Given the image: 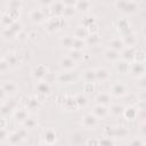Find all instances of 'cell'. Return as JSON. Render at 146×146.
I'll list each match as a JSON object with an SVG mask.
<instances>
[{
  "label": "cell",
  "instance_id": "6da1fadb",
  "mask_svg": "<svg viewBox=\"0 0 146 146\" xmlns=\"http://www.w3.org/2000/svg\"><path fill=\"white\" fill-rule=\"evenodd\" d=\"M115 6L124 14H132L138 9V3L136 1H116Z\"/></svg>",
  "mask_w": 146,
  "mask_h": 146
},
{
  "label": "cell",
  "instance_id": "7a4b0ae2",
  "mask_svg": "<svg viewBox=\"0 0 146 146\" xmlns=\"http://www.w3.org/2000/svg\"><path fill=\"white\" fill-rule=\"evenodd\" d=\"M129 72L133 78H137V79L144 76V74H145V65H144V63H140V62L131 63L130 67H129Z\"/></svg>",
  "mask_w": 146,
  "mask_h": 146
},
{
  "label": "cell",
  "instance_id": "3957f363",
  "mask_svg": "<svg viewBox=\"0 0 146 146\" xmlns=\"http://www.w3.org/2000/svg\"><path fill=\"white\" fill-rule=\"evenodd\" d=\"M128 92V88L122 82H116L111 87V94L116 97H122Z\"/></svg>",
  "mask_w": 146,
  "mask_h": 146
},
{
  "label": "cell",
  "instance_id": "277c9868",
  "mask_svg": "<svg viewBox=\"0 0 146 146\" xmlns=\"http://www.w3.org/2000/svg\"><path fill=\"white\" fill-rule=\"evenodd\" d=\"M97 123H98V119H96L91 113H88L82 117V125L87 129L95 128L97 125Z\"/></svg>",
  "mask_w": 146,
  "mask_h": 146
},
{
  "label": "cell",
  "instance_id": "5b68a950",
  "mask_svg": "<svg viewBox=\"0 0 146 146\" xmlns=\"http://www.w3.org/2000/svg\"><path fill=\"white\" fill-rule=\"evenodd\" d=\"M47 73H48V68L44 65H36L32 71V76L35 80L41 81V80H43V78L46 76Z\"/></svg>",
  "mask_w": 146,
  "mask_h": 146
},
{
  "label": "cell",
  "instance_id": "8992f818",
  "mask_svg": "<svg viewBox=\"0 0 146 146\" xmlns=\"http://www.w3.org/2000/svg\"><path fill=\"white\" fill-rule=\"evenodd\" d=\"M46 17H47V15L42 9H33L30 13V18L34 23H41L46 19Z\"/></svg>",
  "mask_w": 146,
  "mask_h": 146
},
{
  "label": "cell",
  "instance_id": "52a82bcc",
  "mask_svg": "<svg viewBox=\"0 0 146 146\" xmlns=\"http://www.w3.org/2000/svg\"><path fill=\"white\" fill-rule=\"evenodd\" d=\"M96 119H104L107 116L108 114V108L106 106H102V105H96L92 110V113H91Z\"/></svg>",
  "mask_w": 146,
  "mask_h": 146
},
{
  "label": "cell",
  "instance_id": "ba28073f",
  "mask_svg": "<svg viewBox=\"0 0 146 146\" xmlns=\"http://www.w3.org/2000/svg\"><path fill=\"white\" fill-rule=\"evenodd\" d=\"M1 87H2V89L5 90L6 95H9V96L15 95V94L17 92V90H18L17 84H16L15 82H13V81H6Z\"/></svg>",
  "mask_w": 146,
  "mask_h": 146
},
{
  "label": "cell",
  "instance_id": "9c48e42d",
  "mask_svg": "<svg viewBox=\"0 0 146 146\" xmlns=\"http://www.w3.org/2000/svg\"><path fill=\"white\" fill-rule=\"evenodd\" d=\"M135 52H136V49L133 47H127V48H124L120 52V55L122 56V59L123 60L130 63V60L133 59V57H135Z\"/></svg>",
  "mask_w": 146,
  "mask_h": 146
},
{
  "label": "cell",
  "instance_id": "30bf717a",
  "mask_svg": "<svg viewBox=\"0 0 146 146\" xmlns=\"http://www.w3.org/2000/svg\"><path fill=\"white\" fill-rule=\"evenodd\" d=\"M63 24V19L62 17H56V18H51L48 21V25H47V29L48 31L52 32V31H56L58 30Z\"/></svg>",
  "mask_w": 146,
  "mask_h": 146
},
{
  "label": "cell",
  "instance_id": "8fae6325",
  "mask_svg": "<svg viewBox=\"0 0 146 146\" xmlns=\"http://www.w3.org/2000/svg\"><path fill=\"white\" fill-rule=\"evenodd\" d=\"M121 39H122V42H123L124 47L125 46L127 47H133L136 44V41H137V38H136L133 32H130V33H128L125 35H122Z\"/></svg>",
  "mask_w": 146,
  "mask_h": 146
},
{
  "label": "cell",
  "instance_id": "7c38bea8",
  "mask_svg": "<svg viewBox=\"0 0 146 146\" xmlns=\"http://www.w3.org/2000/svg\"><path fill=\"white\" fill-rule=\"evenodd\" d=\"M95 73H96V81L104 82V81H107L110 78V72L104 67H99L95 70Z\"/></svg>",
  "mask_w": 146,
  "mask_h": 146
},
{
  "label": "cell",
  "instance_id": "4fadbf2b",
  "mask_svg": "<svg viewBox=\"0 0 146 146\" xmlns=\"http://www.w3.org/2000/svg\"><path fill=\"white\" fill-rule=\"evenodd\" d=\"M36 91H38V95H42V96H46L50 92V84L47 83L46 81L41 80L38 82L36 84Z\"/></svg>",
  "mask_w": 146,
  "mask_h": 146
},
{
  "label": "cell",
  "instance_id": "5bb4252c",
  "mask_svg": "<svg viewBox=\"0 0 146 146\" xmlns=\"http://www.w3.org/2000/svg\"><path fill=\"white\" fill-rule=\"evenodd\" d=\"M59 64H60V67H62L64 71H71V70L74 68V66H75V62H74L73 59H71L68 56L63 57V58L60 59Z\"/></svg>",
  "mask_w": 146,
  "mask_h": 146
},
{
  "label": "cell",
  "instance_id": "9a60e30c",
  "mask_svg": "<svg viewBox=\"0 0 146 146\" xmlns=\"http://www.w3.org/2000/svg\"><path fill=\"white\" fill-rule=\"evenodd\" d=\"M110 48L113 49V50H115V51L121 52L125 47H124L121 38H114V39H112L110 41Z\"/></svg>",
  "mask_w": 146,
  "mask_h": 146
},
{
  "label": "cell",
  "instance_id": "2e32d148",
  "mask_svg": "<svg viewBox=\"0 0 146 146\" xmlns=\"http://www.w3.org/2000/svg\"><path fill=\"white\" fill-rule=\"evenodd\" d=\"M43 143L48 144V145H52L56 141V132L52 129H47L43 133Z\"/></svg>",
  "mask_w": 146,
  "mask_h": 146
},
{
  "label": "cell",
  "instance_id": "e0dca14e",
  "mask_svg": "<svg viewBox=\"0 0 146 146\" xmlns=\"http://www.w3.org/2000/svg\"><path fill=\"white\" fill-rule=\"evenodd\" d=\"M14 116L16 119V121L23 123L27 117H29V113L25 108H16L14 112Z\"/></svg>",
  "mask_w": 146,
  "mask_h": 146
},
{
  "label": "cell",
  "instance_id": "ac0fdd59",
  "mask_svg": "<svg viewBox=\"0 0 146 146\" xmlns=\"http://www.w3.org/2000/svg\"><path fill=\"white\" fill-rule=\"evenodd\" d=\"M96 102L97 105H102V106H107L111 102V96L107 92H102L96 97Z\"/></svg>",
  "mask_w": 146,
  "mask_h": 146
},
{
  "label": "cell",
  "instance_id": "d6986e66",
  "mask_svg": "<svg viewBox=\"0 0 146 146\" xmlns=\"http://www.w3.org/2000/svg\"><path fill=\"white\" fill-rule=\"evenodd\" d=\"M7 140H8V143H9L10 145L16 146V145H19L24 139L18 135V132H17V131H14V132H11V133H9V135H8Z\"/></svg>",
  "mask_w": 146,
  "mask_h": 146
},
{
  "label": "cell",
  "instance_id": "ffe728a7",
  "mask_svg": "<svg viewBox=\"0 0 146 146\" xmlns=\"http://www.w3.org/2000/svg\"><path fill=\"white\" fill-rule=\"evenodd\" d=\"M74 7H75L76 11H83V13H86V11L90 10L91 3H90L89 1L82 0V1H76V2H74Z\"/></svg>",
  "mask_w": 146,
  "mask_h": 146
},
{
  "label": "cell",
  "instance_id": "44dd1931",
  "mask_svg": "<svg viewBox=\"0 0 146 146\" xmlns=\"http://www.w3.org/2000/svg\"><path fill=\"white\" fill-rule=\"evenodd\" d=\"M50 6H51V7H50V10L52 11V14H55V15H60V14H63L65 3H64V2H60V1H57V2H51Z\"/></svg>",
  "mask_w": 146,
  "mask_h": 146
},
{
  "label": "cell",
  "instance_id": "7402d4cb",
  "mask_svg": "<svg viewBox=\"0 0 146 146\" xmlns=\"http://www.w3.org/2000/svg\"><path fill=\"white\" fill-rule=\"evenodd\" d=\"M104 56H105V58H106L107 60H110V62H115V60L119 59L120 52H119V51H115V50H113V49H111V48H108L107 50H105Z\"/></svg>",
  "mask_w": 146,
  "mask_h": 146
},
{
  "label": "cell",
  "instance_id": "603a6c76",
  "mask_svg": "<svg viewBox=\"0 0 146 146\" xmlns=\"http://www.w3.org/2000/svg\"><path fill=\"white\" fill-rule=\"evenodd\" d=\"M124 108H125V107H124L122 104H112L111 107L108 108V112H110L111 114L117 116V115H122V114H123Z\"/></svg>",
  "mask_w": 146,
  "mask_h": 146
},
{
  "label": "cell",
  "instance_id": "cb8c5ba5",
  "mask_svg": "<svg viewBox=\"0 0 146 146\" xmlns=\"http://www.w3.org/2000/svg\"><path fill=\"white\" fill-rule=\"evenodd\" d=\"M89 34V31L83 27V26H79L75 29L74 31V36L73 38H76V39H81V40H84Z\"/></svg>",
  "mask_w": 146,
  "mask_h": 146
},
{
  "label": "cell",
  "instance_id": "d4e9b609",
  "mask_svg": "<svg viewBox=\"0 0 146 146\" xmlns=\"http://www.w3.org/2000/svg\"><path fill=\"white\" fill-rule=\"evenodd\" d=\"M25 104H26V107H27L29 110H36L41 103L39 102V99L36 98V96H33V97L26 98Z\"/></svg>",
  "mask_w": 146,
  "mask_h": 146
},
{
  "label": "cell",
  "instance_id": "484cf974",
  "mask_svg": "<svg viewBox=\"0 0 146 146\" xmlns=\"http://www.w3.org/2000/svg\"><path fill=\"white\" fill-rule=\"evenodd\" d=\"M83 79L86 82H89V83H94L96 81V73H95V70H87L84 71L83 73Z\"/></svg>",
  "mask_w": 146,
  "mask_h": 146
},
{
  "label": "cell",
  "instance_id": "4316f807",
  "mask_svg": "<svg viewBox=\"0 0 146 146\" xmlns=\"http://www.w3.org/2000/svg\"><path fill=\"white\" fill-rule=\"evenodd\" d=\"M137 114H138V110L136 107H132V106L131 107H128V108H124V112H123V115L127 119H129V120L135 119L137 116Z\"/></svg>",
  "mask_w": 146,
  "mask_h": 146
},
{
  "label": "cell",
  "instance_id": "83f0119b",
  "mask_svg": "<svg viewBox=\"0 0 146 146\" xmlns=\"http://www.w3.org/2000/svg\"><path fill=\"white\" fill-rule=\"evenodd\" d=\"M60 44L66 48V49H72V44H73V36H70V35H66V36H63L60 40H59Z\"/></svg>",
  "mask_w": 146,
  "mask_h": 146
},
{
  "label": "cell",
  "instance_id": "f1b7e54d",
  "mask_svg": "<svg viewBox=\"0 0 146 146\" xmlns=\"http://www.w3.org/2000/svg\"><path fill=\"white\" fill-rule=\"evenodd\" d=\"M15 21L7 14V13H5V14H1V17H0V23L5 26V27H8V26H10L13 23H14Z\"/></svg>",
  "mask_w": 146,
  "mask_h": 146
},
{
  "label": "cell",
  "instance_id": "f546056e",
  "mask_svg": "<svg viewBox=\"0 0 146 146\" xmlns=\"http://www.w3.org/2000/svg\"><path fill=\"white\" fill-rule=\"evenodd\" d=\"M63 106L65 108H67V110H74V108L78 107L74 98H72V97H65V100L63 103Z\"/></svg>",
  "mask_w": 146,
  "mask_h": 146
},
{
  "label": "cell",
  "instance_id": "4dcf8cb0",
  "mask_svg": "<svg viewBox=\"0 0 146 146\" xmlns=\"http://www.w3.org/2000/svg\"><path fill=\"white\" fill-rule=\"evenodd\" d=\"M76 11L75 7H74V3H71V5H65L64 7V10H63V15L65 17H70L72 15H74Z\"/></svg>",
  "mask_w": 146,
  "mask_h": 146
},
{
  "label": "cell",
  "instance_id": "1f68e13d",
  "mask_svg": "<svg viewBox=\"0 0 146 146\" xmlns=\"http://www.w3.org/2000/svg\"><path fill=\"white\" fill-rule=\"evenodd\" d=\"M127 135H128V130L124 127H116V128H114V135H113V137L124 138Z\"/></svg>",
  "mask_w": 146,
  "mask_h": 146
},
{
  "label": "cell",
  "instance_id": "d6a6232c",
  "mask_svg": "<svg viewBox=\"0 0 146 146\" xmlns=\"http://www.w3.org/2000/svg\"><path fill=\"white\" fill-rule=\"evenodd\" d=\"M129 67H130V63L129 62H125V60H121L116 64V68L119 70V72L121 73H127L129 71Z\"/></svg>",
  "mask_w": 146,
  "mask_h": 146
},
{
  "label": "cell",
  "instance_id": "836d02e7",
  "mask_svg": "<svg viewBox=\"0 0 146 146\" xmlns=\"http://www.w3.org/2000/svg\"><path fill=\"white\" fill-rule=\"evenodd\" d=\"M68 57H70L71 59H73L74 62H78V60H80V59L83 57L82 50H75V49H71Z\"/></svg>",
  "mask_w": 146,
  "mask_h": 146
},
{
  "label": "cell",
  "instance_id": "e575fe53",
  "mask_svg": "<svg viewBox=\"0 0 146 146\" xmlns=\"http://www.w3.org/2000/svg\"><path fill=\"white\" fill-rule=\"evenodd\" d=\"M23 125H24V128H25L26 130L33 129V128H35V125H36V120H35L34 117L29 116V117L23 122Z\"/></svg>",
  "mask_w": 146,
  "mask_h": 146
},
{
  "label": "cell",
  "instance_id": "d590c367",
  "mask_svg": "<svg viewBox=\"0 0 146 146\" xmlns=\"http://www.w3.org/2000/svg\"><path fill=\"white\" fill-rule=\"evenodd\" d=\"M98 41H99V38H98L97 33H89L88 36L84 39V42L89 43V44H96V43H98Z\"/></svg>",
  "mask_w": 146,
  "mask_h": 146
},
{
  "label": "cell",
  "instance_id": "8d00e7d4",
  "mask_svg": "<svg viewBox=\"0 0 146 146\" xmlns=\"http://www.w3.org/2000/svg\"><path fill=\"white\" fill-rule=\"evenodd\" d=\"M94 24H96L95 17H92V16H86V17H83V19H82V26L83 27L88 29V27L92 26Z\"/></svg>",
  "mask_w": 146,
  "mask_h": 146
},
{
  "label": "cell",
  "instance_id": "74e56055",
  "mask_svg": "<svg viewBox=\"0 0 146 146\" xmlns=\"http://www.w3.org/2000/svg\"><path fill=\"white\" fill-rule=\"evenodd\" d=\"M84 44H86L84 40L73 38V44H72V49H75V50H82V48L84 47Z\"/></svg>",
  "mask_w": 146,
  "mask_h": 146
},
{
  "label": "cell",
  "instance_id": "f35d334b",
  "mask_svg": "<svg viewBox=\"0 0 146 146\" xmlns=\"http://www.w3.org/2000/svg\"><path fill=\"white\" fill-rule=\"evenodd\" d=\"M74 100H75L78 107H79V106H82V107H83V106H86L87 103H88V99H87V97H86L84 95H78V96H75V97H74Z\"/></svg>",
  "mask_w": 146,
  "mask_h": 146
},
{
  "label": "cell",
  "instance_id": "ab89813d",
  "mask_svg": "<svg viewBox=\"0 0 146 146\" xmlns=\"http://www.w3.org/2000/svg\"><path fill=\"white\" fill-rule=\"evenodd\" d=\"M2 36H3L6 40H13V39H15L16 34H15L9 27H5L3 31H2Z\"/></svg>",
  "mask_w": 146,
  "mask_h": 146
},
{
  "label": "cell",
  "instance_id": "60d3db41",
  "mask_svg": "<svg viewBox=\"0 0 146 146\" xmlns=\"http://www.w3.org/2000/svg\"><path fill=\"white\" fill-rule=\"evenodd\" d=\"M13 112V110L5 103V104H2L1 106H0V115L2 116V117H6V116H8L10 113Z\"/></svg>",
  "mask_w": 146,
  "mask_h": 146
},
{
  "label": "cell",
  "instance_id": "b9f144b4",
  "mask_svg": "<svg viewBox=\"0 0 146 146\" xmlns=\"http://www.w3.org/2000/svg\"><path fill=\"white\" fill-rule=\"evenodd\" d=\"M99 146H114V140L110 137H102L99 138Z\"/></svg>",
  "mask_w": 146,
  "mask_h": 146
},
{
  "label": "cell",
  "instance_id": "7bdbcfd3",
  "mask_svg": "<svg viewBox=\"0 0 146 146\" xmlns=\"http://www.w3.org/2000/svg\"><path fill=\"white\" fill-rule=\"evenodd\" d=\"M6 60H7V63L9 64V66H15V65H17L18 64V57L16 56V55H14V54H10V55H8L6 58H5Z\"/></svg>",
  "mask_w": 146,
  "mask_h": 146
},
{
  "label": "cell",
  "instance_id": "ee69618b",
  "mask_svg": "<svg viewBox=\"0 0 146 146\" xmlns=\"http://www.w3.org/2000/svg\"><path fill=\"white\" fill-rule=\"evenodd\" d=\"M135 62H140V63H144V59H145V52L144 50L141 49H137L136 52H135V57H133Z\"/></svg>",
  "mask_w": 146,
  "mask_h": 146
},
{
  "label": "cell",
  "instance_id": "f6af8a7d",
  "mask_svg": "<svg viewBox=\"0 0 146 146\" xmlns=\"http://www.w3.org/2000/svg\"><path fill=\"white\" fill-rule=\"evenodd\" d=\"M58 80H59L60 82H71V81L73 80V76H72V74H70V73H62V74L58 76Z\"/></svg>",
  "mask_w": 146,
  "mask_h": 146
},
{
  "label": "cell",
  "instance_id": "bcb514c9",
  "mask_svg": "<svg viewBox=\"0 0 146 146\" xmlns=\"http://www.w3.org/2000/svg\"><path fill=\"white\" fill-rule=\"evenodd\" d=\"M103 135L104 137H110V138H113V135H114V128L113 127H105L104 130H103Z\"/></svg>",
  "mask_w": 146,
  "mask_h": 146
},
{
  "label": "cell",
  "instance_id": "7dc6e473",
  "mask_svg": "<svg viewBox=\"0 0 146 146\" xmlns=\"http://www.w3.org/2000/svg\"><path fill=\"white\" fill-rule=\"evenodd\" d=\"M9 64L7 63V60L5 58H2L0 60V73H6L8 70H9Z\"/></svg>",
  "mask_w": 146,
  "mask_h": 146
},
{
  "label": "cell",
  "instance_id": "c3c4849f",
  "mask_svg": "<svg viewBox=\"0 0 146 146\" xmlns=\"http://www.w3.org/2000/svg\"><path fill=\"white\" fill-rule=\"evenodd\" d=\"M21 6H22V3L19 1H10V2H8L9 9H13V10H18L21 8Z\"/></svg>",
  "mask_w": 146,
  "mask_h": 146
},
{
  "label": "cell",
  "instance_id": "681fc988",
  "mask_svg": "<svg viewBox=\"0 0 146 146\" xmlns=\"http://www.w3.org/2000/svg\"><path fill=\"white\" fill-rule=\"evenodd\" d=\"M129 146H144V141L141 138H133L132 140H130Z\"/></svg>",
  "mask_w": 146,
  "mask_h": 146
},
{
  "label": "cell",
  "instance_id": "f907efd6",
  "mask_svg": "<svg viewBox=\"0 0 146 146\" xmlns=\"http://www.w3.org/2000/svg\"><path fill=\"white\" fill-rule=\"evenodd\" d=\"M55 79H56V76H55V75H52L51 73H49V72H48V73L46 74V76L43 78V81H46L47 83H49V84H50V83H52V82L55 81Z\"/></svg>",
  "mask_w": 146,
  "mask_h": 146
},
{
  "label": "cell",
  "instance_id": "816d5d0a",
  "mask_svg": "<svg viewBox=\"0 0 146 146\" xmlns=\"http://www.w3.org/2000/svg\"><path fill=\"white\" fill-rule=\"evenodd\" d=\"M8 131L6 130V129H2V128H0V141H5V140H7V138H8Z\"/></svg>",
  "mask_w": 146,
  "mask_h": 146
},
{
  "label": "cell",
  "instance_id": "f5cc1de1",
  "mask_svg": "<svg viewBox=\"0 0 146 146\" xmlns=\"http://www.w3.org/2000/svg\"><path fill=\"white\" fill-rule=\"evenodd\" d=\"M87 146H99V139L98 138H91L87 141Z\"/></svg>",
  "mask_w": 146,
  "mask_h": 146
},
{
  "label": "cell",
  "instance_id": "db71d44e",
  "mask_svg": "<svg viewBox=\"0 0 146 146\" xmlns=\"http://www.w3.org/2000/svg\"><path fill=\"white\" fill-rule=\"evenodd\" d=\"M83 90L86 92H90L94 90V83H89V82H86L84 86H83Z\"/></svg>",
  "mask_w": 146,
  "mask_h": 146
},
{
  "label": "cell",
  "instance_id": "11a10c76",
  "mask_svg": "<svg viewBox=\"0 0 146 146\" xmlns=\"http://www.w3.org/2000/svg\"><path fill=\"white\" fill-rule=\"evenodd\" d=\"M138 84V87L141 89V90H144L145 88H146V82H145V78L144 76H141V78H139V82L137 83Z\"/></svg>",
  "mask_w": 146,
  "mask_h": 146
},
{
  "label": "cell",
  "instance_id": "9f6ffc18",
  "mask_svg": "<svg viewBox=\"0 0 146 146\" xmlns=\"http://www.w3.org/2000/svg\"><path fill=\"white\" fill-rule=\"evenodd\" d=\"M17 132H18V135L23 138V139H25L26 137H27V130L25 129V128H22V129H19V130H17Z\"/></svg>",
  "mask_w": 146,
  "mask_h": 146
},
{
  "label": "cell",
  "instance_id": "6f0895ef",
  "mask_svg": "<svg viewBox=\"0 0 146 146\" xmlns=\"http://www.w3.org/2000/svg\"><path fill=\"white\" fill-rule=\"evenodd\" d=\"M136 108H137V110H141V111H144V110H145V100H139V102H137V106H136Z\"/></svg>",
  "mask_w": 146,
  "mask_h": 146
},
{
  "label": "cell",
  "instance_id": "680465c9",
  "mask_svg": "<svg viewBox=\"0 0 146 146\" xmlns=\"http://www.w3.org/2000/svg\"><path fill=\"white\" fill-rule=\"evenodd\" d=\"M6 127H7V120L1 116V117H0V128L6 129Z\"/></svg>",
  "mask_w": 146,
  "mask_h": 146
},
{
  "label": "cell",
  "instance_id": "91938a15",
  "mask_svg": "<svg viewBox=\"0 0 146 146\" xmlns=\"http://www.w3.org/2000/svg\"><path fill=\"white\" fill-rule=\"evenodd\" d=\"M6 104L14 111V110H16V103H14L13 100H9V102H6Z\"/></svg>",
  "mask_w": 146,
  "mask_h": 146
},
{
  "label": "cell",
  "instance_id": "94428289",
  "mask_svg": "<svg viewBox=\"0 0 146 146\" xmlns=\"http://www.w3.org/2000/svg\"><path fill=\"white\" fill-rule=\"evenodd\" d=\"M7 95H6V92H5V90L2 89V87H0V100H2V99H5V97H6Z\"/></svg>",
  "mask_w": 146,
  "mask_h": 146
},
{
  "label": "cell",
  "instance_id": "6125c7cd",
  "mask_svg": "<svg viewBox=\"0 0 146 146\" xmlns=\"http://www.w3.org/2000/svg\"><path fill=\"white\" fill-rule=\"evenodd\" d=\"M39 146H51V145H48V144H46V143H42V144H40Z\"/></svg>",
  "mask_w": 146,
  "mask_h": 146
},
{
  "label": "cell",
  "instance_id": "be15d7a7",
  "mask_svg": "<svg viewBox=\"0 0 146 146\" xmlns=\"http://www.w3.org/2000/svg\"><path fill=\"white\" fill-rule=\"evenodd\" d=\"M1 59H2V52L0 51V60H1Z\"/></svg>",
  "mask_w": 146,
  "mask_h": 146
},
{
  "label": "cell",
  "instance_id": "e7e4bbea",
  "mask_svg": "<svg viewBox=\"0 0 146 146\" xmlns=\"http://www.w3.org/2000/svg\"><path fill=\"white\" fill-rule=\"evenodd\" d=\"M0 17H1V14H0Z\"/></svg>",
  "mask_w": 146,
  "mask_h": 146
}]
</instances>
